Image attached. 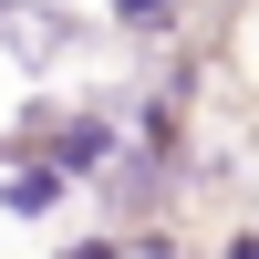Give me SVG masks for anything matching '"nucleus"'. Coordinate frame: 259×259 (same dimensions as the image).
<instances>
[{
    "label": "nucleus",
    "instance_id": "1",
    "mask_svg": "<svg viewBox=\"0 0 259 259\" xmlns=\"http://www.w3.org/2000/svg\"><path fill=\"white\" fill-rule=\"evenodd\" d=\"M0 41H11V62H21V73H41V62H62V52H73V21H62V11H31V0H11Z\"/></svg>",
    "mask_w": 259,
    "mask_h": 259
},
{
    "label": "nucleus",
    "instance_id": "2",
    "mask_svg": "<svg viewBox=\"0 0 259 259\" xmlns=\"http://www.w3.org/2000/svg\"><path fill=\"white\" fill-rule=\"evenodd\" d=\"M62 197H73V177H62V166H41V156H31V166H21V177H11V187H0V207H11V218H52V207H62Z\"/></svg>",
    "mask_w": 259,
    "mask_h": 259
},
{
    "label": "nucleus",
    "instance_id": "3",
    "mask_svg": "<svg viewBox=\"0 0 259 259\" xmlns=\"http://www.w3.org/2000/svg\"><path fill=\"white\" fill-rule=\"evenodd\" d=\"M114 31L124 41H166L177 31V0H114Z\"/></svg>",
    "mask_w": 259,
    "mask_h": 259
},
{
    "label": "nucleus",
    "instance_id": "4",
    "mask_svg": "<svg viewBox=\"0 0 259 259\" xmlns=\"http://www.w3.org/2000/svg\"><path fill=\"white\" fill-rule=\"evenodd\" d=\"M62 259H124V239H73Z\"/></svg>",
    "mask_w": 259,
    "mask_h": 259
},
{
    "label": "nucleus",
    "instance_id": "5",
    "mask_svg": "<svg viewBox=\"0 0 259 259\" xmlns=\"http://www.w3.org/2000/svg\"><path fill=\"white\" fill-rule=\"evenodd\" d=\"M218 259H259V239H228V249H218Z\"/></svg>",
    "mask_w": 259,
    "mask_h": 259
},
{
    "label": "nucleus",
    "instance_id": "6",
    "mask_svg": "<svg viewBox=\"0 0 259 259\" xmlns=\"http://www.w3.org/2000/svg\"><path fill=\"white\" fill-rule=\"evenodd\" d=\"M0 21H11V0H0Z\"/></svg>",
    "mask_w": 259,
    "mask_h": 259
}]
</instances>
